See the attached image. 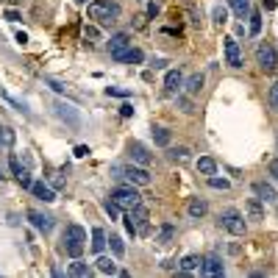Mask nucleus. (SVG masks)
<instances>
[{
  "label": "nucleus",
  "instance_id": "obj_1",
  "mask_svg": "<svg viewBox=\"0 0 278 278\" xmlns=\"http://www.w3.org/2000/svg\"><path fill=\"white\" fill-rule=\"evenodd\" d=\"M120 11L123 9H120V3H114V0H92L86 14L98 25H114L120 20Z\"/></svg>",
  "mask_w": 278,
  "mask_h": 278
},
{
  "label": "nucleus",
  "instance_id": "obj_2",
  "mask_svg": "<svg viewBox=\"0 0 278 278\" xmlns=\"http://www.w3.org/2000/svg\"><path fill=\"white\" fill-rule=\"evenodd\" d=\"M86 248V231L81 226H67L64 228V250L70 259H78Z\"/></svg>",
  "mask_w": 278,
  "mask_h": 278
},
{
  "label": "nucleus",
  "instance_id": "obj_3",
  "mask_svg": "<svg viewBox=\"0 0 278 278\" xmlns=\"http://www.w3.org/2000/svg\"><path fill=\"white\" fill-rule=\"evenodd\" d=\"M125 228H128V234H134V236L147 231V209L142 206V203L125 212Z\"/></svg>",
  "mask_w": 278,
  "mask_h": 278
},
{
  "label": "nucleus",
  "instance_id": "obj_4",
  "mask_svg": "<svg viewBox=\"0 0 278 278\" xmlns=\"http://www.w3.org/2000/svg\"><path fill=\"white\" fill-rule=\"evenodd\" d=\"M112 200L117 203L123 212H128V209H134V206H139V203H142V195L137 192V187H134V184H128V187H117V189H114Z\"/></svg>",
  "mask_w": 278,
  "mask_h": 278
},
{
  "label": "nucleus",
  "instance_id": "obj_5",
  "mask_svg": "<svg viewBox=\"0 0 278 278\" xmlns=\"http://www.w3.org/2000/svg\"><path fill=\"white\" fill-rule=\"evenodd\" d=\"M220 226L226 228L228 234L242 236V234H245V217L236 212V209H228V212H223V214H220Z\"/></svg>",
  "mask_w": 278,
  "mask_h": 278
},
{
  "label": "nucleus",
  "instance_id": "obj_6",
  "mask_svg": "<svg viewBox=\"0 0 278 278\" xmlns=\"http://www.w3.org/2000/svg\"><path fill=\"white\" fill-rule=\"evenodd\" d=\"M256 62H259L262 70L273 72L275 67H278V53H275V47L267 45V42H262L259 47H256Z\"/></svg>",
  "mask_w": 278,
  "mask_h": 278
},
{
  "label": "nucleus",
  "instance_id": "obj_7",
  "mask_svg": "<svg viewBox=\"0 0 278 278\" xmlns=\"http://www.w3.org/2000/svg\"><path fill=\"white\" fill-rule=\"evenodd\" d=\"M123 178L128 181V184H134V187H147V184H151V173H147L145 167H137V164L125 167Z\"/></svg>",
  "mask_w": 278,
  "mask_h": 278
},
{
  "label": "nucleus",
  "instance_id": "obj_8",
  "mask_svg": "<svg viewBox=\"0 0 278 278\" xmlns=\"http://www.w3.org/2000/svg\"><path fill=\"white\" fill-rule=\"evenodd\" d=\"M223 50H226V64L234 67V70H239V67H242V50H239V42H236V39H226Z\"/></svg>",
  "mask_w": 278,
  "mask_h": 278
},
{
  "label": "nucleus",
  "instance_id": "obj_9",
  "mask_svg": "<svg viewBox=\"0 0 278 278\" xmlns=\"http://www.w3.org/2000/svg\"><path fill=\"white\" fill-rule=\"evenodd\" d=\"M200 273L203 275H226V267H223V259L220 256H203L200 262Z\"/></svg>",
  "mask_w": 278,
  "mask_h": 278
},
{
  "label": "nucleus",
  "instance_id": "obj_10",
  "mask_svg": "<svg viewBox=\"0 0 278 278\" xmlns=\"http://www.w3.org/2000/svg\"><path fill=\"white\" fill-rule=\"evenodd\" d=\"M128 153H131L134 164H139V167L151 164V153H147V147L142 145V142H131V145H128Z\"/></svg>",
  "mask_w": 278,
  "mask_h": 278
},
{
  "label": "nucleus",
  "instance_id": "obj_11",
  "mask_svg": "<svg viewBox=\"0 0 278 278\" xmlns=\"http://www.w3.org/2000/svg\"><path fill=\"white\" fill-rule=\"evenodd\" d=\"M131 47V42H128V33H117V36H112V42H108V53H112V59L117 62L120 56Z\"/></svg>",
  "mask_w": 278,
  "mask_h": 278
},
{
  "label": "nucleus",
  "instance_id": "obj_12",
  "mask_svg": "<svg viewBox=\"0 0 278 278\" xmlns=\"http://www.w3.org/2000/svg\"><path fill=\"white\" fill-rule=\"evenodd\" d=\"M28 223L36 231H42V234H47L53 228V217L50 214H42V212H28Z\"/></svg>",
  "mask_w": 278,
  "mask_h": 278
},
{
  "label": "nucleus",
  "instance_id": "obj_13",
  "mask_svg": "<svg viewBox=\"0 0 278 278\" xmlns=\"http://www.w3.org/2000/svg\"><path fill=\"white\" fill-rule=\"evenodd\" d=\"M31 192H33V198H39V200H45V203H53V200H56V195H53V187H47L45 181H36V184H31Z\"/></svg>",
  "mask_w": 278,
  "mask_h": 278
},
{
  "label": "nucleus",
  "instance_id": "obj_14",
  "mask_svg": "<svg viewBox=\"0 0 278 278\" xmlns=\"http://www.w3.org/2000/svg\"><path fill=\"white\" fill-rule=\"evenodd\" d=\"M181 86H184V78H181V72H178V70H170V72L164 76V92L175 95Z\"/></svg>",
  "mask_w": 278,
  "mask_h": 278
},
{
  "label": "nucleus",
  "instance_id": "obj_15",
  "mask_svg": "<svg viewBox=\"0 0 278 278\" xmlns=\"http://www.w3.org/2000/svg\"><path fill=\"white\" fill-rule=\"evenodd\" d=\"M173 236H175V226L173 223H164V226H159V231H156V242H159V245H170Z\"/></svg>",
  "mask_w": 278,
  "mask_h": 278
},
{
  "label": "nucleus",
  "instance_id": "obj_16",
  "mask_svg": "<svg viewBox=\"0 0 278 278\" xmlns=\"http://www.w3.org/2000/svg\"><path fill=\"white\" fill-rule=\"evenodd\" d=\"M200 262H203V256H200V253H187L184 259L178 262V267L184 270V273H192V270H198V267H200Z\"/></svg>",
  "mask_w": 278,
  "mask_h": 278
},
{
  "label": "nucleus",
  "instance_id": "obj_17",
  "mask_svg": "<svg viewBox=\"0 0 278 278\" xmlns=\"http://www.w3.org/2000/svg\"><path fill=\"white\" fill-rule=\"evenodd\" d=\"M245 212H248V217H250V220H253V223L264 220V209H262L259 198H250V200H248V206H245Z\"/></svg>",
  "mask_w": 278,
  "mask_h": 278
},
{
  "label": "nucleus",
  "instance_id": "obj_18",
  "mask_svg": "<svg viewBox=\"0 0 278 278\" xmlns=\"http://www.w3.org/2000/svg\"><path fill=\"white\" fill-rule=\"evenodd\" d=\"M142 59H145V53H142L139 47H134V45H131V47H128V50L123 53V56L117 59V62H123V64H139Z\"/></svg>",
  "mask_w": 278,
  "mask_h": 278
},
{
  "label": "nucleus",
  "instance_id": "obj_19",
  "mask_svg": "<svg viewBox=\"0 0 278 278\" xmlns=\"http://www.w3.org/2000/svg\"><path fill=\"white\" fill-rule=\"evenodd\" d=\"M253 192L259 195V200H267V203L278 198V195H275V189L270 187V184H264V181H259V184H253Z\"/></svg>",
  "mask_w": 278,
  "mask_h": 278
},
{
  "label": "nucleus",
  "instance_id": "obj_20",
  "mask_svg": "<svg viewBox=\"0 0 278 278\" xmlns=\"http://www.w3.org/2000/svg\"><path fill=\"white\" fill-rule=\"evenodd\" d=\"M206 212H209L206 200H200V198H192V200H189V217L200 220V217H206Z\"/></svg>",
  "mask_w": 278,
  "mask_h": 278
},
{
  "label": "nucleus",
  "instance_id": "obj_21",
  "mask_svg": "<svg viewBox=\"0 0 278 278\" xmlns=\"http://www.w3.org/2000/svg\"><path fill=\"white\" fill-rule=\"evenodd\" d=\"M203 84H206L203 72H195V76H189V81H187V92L189 95H200L203 92Z\"/></svg>",
  "mask_w": 278,
  "mask_h": 278
},
{
  "label": "nucleus",
  "instance_id": "obj_22",
  "mask_svg": "<svg viewBox=\"0 0 278 278\" xmlns=\"http://www.w3.org/2000/svg\"><path fill=\"white\" fill-rule=\"evenodd\" d=\"M198 173L200 175H214L217 173V161L212 159V156H200L198 159Z\"/></svg>",
  "mask_w": 278,
  "mask_h": 278
},
{
  "label": "nucleus",
  "instance_id": "obj_23",
  "mask_svg": "<svg viewBox=\"0 0 278 278\" xmlns=\"http://www.w3.org/2000/svg\"><path fill=\"white\" fill-rule=\"evenodd\" d=\"M95 264H98V270H100L103 275H117V273H120V270H117V262H112L108 256H100Z\"/></svg>",
  "mask_w": 278,
  "mask_h": 278
},
{
  "label": "nucleus",
  "instance_id": "obj_24",
  "mask_svg": "<svg viewBox=\"0 0 278 278\" xmlns=\"http://www.w3.org/2000/svg\"><path fill=\"white\" fill-rule=\"evenodd\" d=\"M228 6L234 9V14L239 20H245L250 14V0H228Z\"/></svg>",
  "mask_w": 278,
  "mask_h": 278
},
{
  "label": "nucleus",
  "instance_id": "obj_25",
  "mask_svg": "<svg viewBox=\"0 0 278 278\" xmlns=\"http://www.w3.org/2000/svg\"><path fill=\"white\" fill-rule=\"evenodd\" d=\"M67 270H70V275H76V278L89 275V264H86V262H81V256H78V259H72V264H70Z\"/></svg>",
  "mask_w": 278,
  "mask_h": 278
},
{
  "label": "nucleus",
  "instance_id": "obj_26",
  "mask_svg": "<svg viewBox=\"0 0 278 278\" xmlns=\"http://www.w3.org/2000/svg\"><path fill=\"white\" fill-rule=\"evenodd\" d=\"M103 248H106V231L103 228H92V250L100 253Z\"/></svg>",
  "mask_w": 278,
  "mask_h": 278
},
{
  "label": "nucleus",
  "instance_id": "obj_27",
  "mask_svg": "<svg viewBox=\"0 0 278 278\" xmlns=\"http://www.w3.org/2000/svg\"><path fill=\"white\" fill-rule=\"evenodd\" d=\"M56 108H59V117H64V120H70V125H76V128H78V123H81V120H78V114H76V112H72V108H70V106H64V103H59Z\"/></svg>",
  "mask_w": 278,
  "mask_h": 278
},
{
  "label": "nucleus",
  "instance_id": "obj_28",
  "mask_svg": "<svg viewBox=\"0 0 278 278\" xmlns=\"http://www.w3.org/2000/svg\"><path fill=\"white\" fill-rule=\"evenodd\" d=\"M153 139H156V145L170 147V131L167 128H153Z\"/></svg>",
  "mask_w": 278,
  "mask_h": 278
},
{
  "label": "nucleus",
  "instance_id": "obj_29",
  "mask_svg": "<svg viewBox=\"0 0 278 278\" xmlns=\"http://www.w3.org/2000/svg\"><path fill=\"white\" fill-rule=\"evenodd\" d=\"M106 245H112V250H114V256H123L125 253V245H123V239H120V236H106Z\"/></svg>",
  "mask_w": 278,
  "mask_h": 278
},
{
  "label": "nucleus",
  "instance_id": "obj_30",
  "mask_svg": "<svg viewBox=\"0 0 278 278\" xmlns=\"http://www.w3.org/2000/svg\"><path fill=\"white\" fill-rule=\"evenodd\" d=\"M167 156H170L173 161H181V164H184V161L189 159V151H187V147H170V151H167Z\"/></svg>",
  "mask_w": 278,
  "mask_h": 278
},
{
  "label": "nucleus",
  "instance_id": "obj_31",
  "mask_svg": "<svg viewBox=\"0 0 278 278\" xmlns=\"http://www.w3.org/2000/svg\"><path fill=\"white\" fill-rule=\"evenodd\" d=\"M248 17H250V28L248 31H250V36H256V33L262 31V14H259V11H250Z\"/></svg>",
  "mask_w": 278,
  "mask_h": 278
},
{
  "label": "nucleus",
  "instance_id": "obj_32",
  "mask_svg": "<svg viewBox=\"0 0 278 278\" xmlns=\"http://www.w3.org/2000/svg\"><path fill=\"white\" fill-rule=\"evenodd\" d=\"M212 17H214L217 25H226V23H228V11L223 9V6H214V9H212Z\"/></svg>",
  "mask_w": 278,
  "mask_h": 278
},
{
  "label": "nucleus",
  "instance_id": "obj_33",
  "mask_svg": "<svg viewBox=\"0 0 278 278\" xmlns=\"http://www.w3.org/2000/svg\"><path fill=\"white\" fill-rule=\"evenodd\" d=\"M84 36H86V42H98V39H100V31L95 28V25H86V28H84Z\"/></svg>",
  "mask_w": 278,
  "mask_h": 278
},
{
  "label": "nucleus",
  "instance_id": "obj_34",
  "mask_svg": "<svg viewBox=\"0 0 278 278\" xmlns=\"http://www.w3.org/2000/svg\"><path fill=\"white\" fill-rule=\"evenodd\" d=\"M9 167H11V173H14V175L23 173V164H20V156H17V153L9 156Z\"/></svg>",
  "mask_w": 278,
  "mask_h": 278
},
{
  "label": "nucleus",
  "instance_id": "obj_35",
  "mask_svg": "<svg viewBox=\"0 0 278 278\" xmlns=\"http://www.w3.org/2000/svg\"><path fill=\"white\" fill-rule=\"evenodd\" d=\"M45 84H50L53 89H56V92H62V95H70V89H67V86L62 84V81H56V78H45Z\"/></svg>",
  "mask_w": 278,
  "mask_h": 278
},
{
  "label": "nucleus",
  "instance_id": "obj_36",
  "mask_svg": "<svg viewBox=\"0 0 278 278\" xmlns=\"http://www.w3.org/2000/svg\"><path fill=\"white\" fill-rule=\"evenodd\" d=\"M17 181H20V187H23V189H31V184H33L28 170H23V173H20V175H17Z\"/></svg>",
  "mask_w": 278,
  "mask_h": 278
},
{
  "label": "nucleus",
  "instance_id": "obj_37",
  "mask_svg": "<svg viewBox=\"0 0 278 278\" xmlns=\"http://www.w3.org/2000/svg\"><path fill=\"white\" fill-rule=\"evenodd\" d=\"M209 184H212L214 189H228V187H231L226 178H217V175H209Z\"/></svg>",
  "mask_w": 278,
  "mask_h": 278
},
{
  "label": "nucleus",
  "instance_id": "obj_38",
  "mask_svg": "<svg viewBox=\"0 0 278 278\" xmlns=\"http://www.w3.org/2000/svg\"><path fill=\"white\" fill-rule=\"evenodd\" d=\"M106 212L112 214V217H120V212H123V209H120L114 200H106Z\"/></svg>",
  "mask_w": 278,
  "mask_h": 278
},
{
  "label": "nucleus",
  "instance_id": "obj_39",
  "mask_svg": "<svg viewBox=\"0 0 278 278\" xmlns=\"http://www.w3.org/2000/svg\"><path fill=\"white\" fill-rule=\"evenodd\" d=\"M270 103H273V108L278 112V84L270 86Z\"/></svg>",
  "mask_w": 278,
  "mask_h": 278
},
{
  "label": "nucleus",
  "instance_id": "obj_40",
  "mask_svg": "<svg viewBox=\"0 0 278 278\" xmlns=\"http://www.w3.org/2000/svg\"><path fill=\"white\" fill-rule=\"evenodd\" d=\"M50 187L62 189V187H64V178H62V175H59V173H53V175H50Z\"/></svg>",
  "mask_w": 278,
  "mask_h": 278
},
{
  "label": "nucleus",
  "instance_id": "obj_41",
  "mask_svg": "<svg viewBox=\"0 0 278 278\" xmlns=\"http://www.w3.org/2000/svg\"><path fill=\"white\" fill-rule=\"evenodd\" d=\"M178 106H181V112H187V114L192 112V103H189L187 98H181V100H178Z\"/></svg>",
  "mask_w": 278,
  "mask_h": 278
},
{
  "label": "nucleus",
  "instance_id": "obj_42",
  "mask_svg": "<svg viewBox=\"0 0 278 278\" xmlns=\"http://www.w3.org/2000/svg\"><path fill=\"white\" fill-rule=\"evenodd\" d=\"M106 92H108V95H117V98H128V92H123V89H112V86H108Z\"/></svg>",
  "mask_w": 278,
  "mask_h": 278
},
{
  "label": "nucleus",
  "instance_id": "obj_43",
  "mask_svg": "<svg viewBox=\"0 0 278 278\" xmlns=\"http://www.w3.org/2000/svg\"><path fill=\"white\" fill-rule=\"evenodd\" d=\"M156 14H159V6L151 3V6H147V17H156Z\"/></svg>",
  "mask_w": 278,
  "mask_h": 278
},
{
  "label": "nucleus",
  "instance_id": "obj_44",
  "mask_svg": "<svg viewBox=\"0 0 278 278\" xmlns=\"http://www.w3.org/2000/svg\"><path fill=\"white\" fill-rule=\"evenodd\" d=\"M86 153H89V147H86V145H78L76 147V156H86Z\"/></svg>",
  "mask_w": 278,
  "mask_h": 278
},
{
  "label": "nucleus",
  "instance_id": "obj_45",
  "mask_svg": "<svg viewBox=\"0 0 278 278\" xmlns=\"http://www.w3.org/2000/svg\"><path fill=\"white\" fill-rule=\"evenodd\" d=\"M275 6H278L275 0H264V9H267V11H275Z\"/></svg>",
  "mask_w": 278,
  "mask_h": 278
},
{
  "label": "nucleus",
  "instance_id": "obj_46",
  "mask_svg": "<svg viewBox=\"0 0 278 278\" xmlns=\"http://www.w3.org/2000/svg\"><path fill=\"white\" fill-rule=\"evenodd\" d=\"M6 20H11V23H17V20H20V14H17V11H6Z\"/></svg>",
  "mask_w": 278,
  "mask_h": 278
},
{
  "label": "nucleus",
  "instance_id": "obj_47",
  "mask_svg": "<svg viewBox=\"0 0 278 278\" xmlns=\"http://www.w3.org/2000/svg\"><path fill=\"white\" fill-rule=\"evenodd\" d=\"M120 114H123V117H131V114H134V108L125 103V106H123V112H120Z\"/></svg>",
  "mask_w": 278,
  "mask_h": 278
},
{
  "label": "nucleus",
  "instance_id": "obj_48",
  "mask_svg": "<svg viewBox=\"0 0 278 278\" xmlns=\"http://www.w3.org/2000/svg\"><path fill=\"white\" fill-rule=\"evenodd\" d=\"M270 173H273V175H275V178H278V159L273 161V164H270Z\"/></svg>",
  "mask_w": 278,
  "mask_h": 278
},
{
  "label": "nucleus",
  "instance_id": "obj_49",
  "mask_svg": "<svg viewBox=\"0 0 278 278\" xmlns=\"http://www.w3.org/2000/svg\"><path fill=\"white\" fill-rule=\"evenodd\" d=\"M76 3H78V6H84V3H86V0H76Z\"/></svg>",
  "mask_w": 278,
  "mask_h": 278
},
{
  "label": "nucleus",
  "instance_id": "obj_50",
  "mask_svg": "<svg viewBox=\"0 0 278 278\" xmlns=\"http://www.w3.org/2000/svg\"><path fill=\"white\" fill-rule=\"evenodd\" d=\"M11 3H20V0H11Z\"/></svg>",
  "mask_w": 278,
  "mask_h": 278
}]
</instances>
